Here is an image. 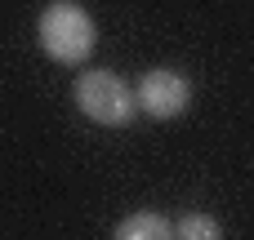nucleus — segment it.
<instances>
[{"mask_svg":"<svg viewBox=\"0 0 254 240\" xmlns=\"http://www.w3.org/2000/svg\"><path fill=\"white\" fill-rule=\"evenodd\" d=\"M112 240H174V223L165 214H152V209H138L129 218L116 223Z\"/></svg>","mask_w":254,"mask_h":240,"instance_id":"4","label":"nucleus"},{"mask_svg":"<svg viewBox=\"0 0 254 240\" xmlns=\"http://www.w3.org/2000/svg\"><path fill=\"white\" fill-rule=\"evenodd\" d=\"M71 98H76L80 116H89V120L103 125V129H125V125L138 116V98H134V89H129L116 71H103V67L80 71Z\"/></svg>","mask_w":254,"mask_h":240,"instance_id":"2","label":"nucleus"},{"mask_svg":"<svg viewBox=\"0 0 254 240\" xmlns=\"http://www.w3.org/2000/svg\"><path fill=\"white\" fill-rule=\"evenodd\" d=\"M174 240H223V227L214 214H183L174 223Z\"/></svg>","mask_w":254,"mask_h":240,"instance_id":"5","label":"nucleus"},{"mask_svg":"<svg viewBox=\"0 0 254 240\" xmlns=\"http://www.w3.org/2000/svg\"><path fill=\"white\" fill-rule=\"evenodd\" d=\"M36 40H40V53L58 67H76V62H89L94 45H98V27L89 18L85 4L76 0H54L40 9V22H36Z\"/></svg>","mask_w":254,"mask_h":240,"instance_id":"1","label":"nucleus"},{"mask_svg":"<svg viewBox=\"0 0 254 240\" xmlns=\"http://www.w3.org/2000/svg\"><path fill=\"white\" fill-rule=\"evenodd\" d=\"M134 98H138V111H147L152 120H179L192 107V80L170 67H156L138 80Z\"/></svg>","mask_w":254,"mask_h":240,"instance_id":"3","label":"nucleus"}]
</instances>
